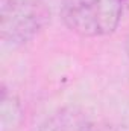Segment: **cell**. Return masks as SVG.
<instances>
[{"mask_svg":"<svg viewBox=\"0 0 129 131\" xmlns=\"http://www.w3.org/2000/svg\"><path fill=\"white\" fill-rule=\"evenodd\" d=\"M122 0H64L62 20L67 28L82 37L112 34L122 18Z\"/></svg>","mask_w":129,"mask_h":131,"instance_id":"6da1fadb","label":"cell"},{"mask_svg":"<svg viewBox=\"0 0 129 131\" xmlns=\"http://www.w3.org/2000/svg\"><path fill=\"white\" fill-rule=\"evenodd\" d=\"M50 23V11L41 0H2L0 35L5 44L23 46Z\"/></svg>","mask_w":129,"mask_h":131,"instance_id":"7a4b0ae2","label":"cell"},{"mask_svg":"<svg viewBox=\"0 0 129 131\" xmlns=\"http://www.w3.org/2000/svg\"><path fill=\"white\" fill-rule=\"evenodd\" d=\"M38 131H102L96 124L78 108H62L47 117Z\"/></svg>","mask_w":129,"mask_h":131,"instance_id":"3957f363","label":"cell"},{"mask_svg":"<svg viewBox=\"0 0 129 131\" xmlns=\"http://www.w3.org/2000/svg\"><path fill=\"white\" fill-rule=\"evenodd\" d=\"M23 113L15 96H9L6 90L2 92V131H14L18 128Z\"/></svg>","mask_w":129,"mask_h":131,"instance_id":"277c9868","label":"cell"},{"mask_svg":"<svg viewBox=\"0 0 129 131\" xmlns=\"http://www.w3.org/2000/svg\"><path fill=\"white\" fill-rule=\"evenodd\" d=\"M122 5H123V11L129 14V0H122Z\"/></svg>","mask_w":129,"mask_h":131,"instance_id":"5b68a950","label":"cell"},{"mask_svg":"<svg viewBox=\"0 0 129 131\" xmlns=\"http://www.w3.org/2000/svg\"><path fill=\"white\" fill-rule=\"evenodd\" d=\"M126 52H128V57H129V35L126 38Z\"/></svg>","mask_w":129,"mask_h":131,"instance_id":"8992f818","label":"cell"},{"mask_svg":"<svg viewBox=\"0 0 129 131\" xmlns=\"http://www.w3.org/2000/svg\"><path fill=\"white\" fill-rule=\"evenodd\" d=\"M102 131H103V130H102Z\"/></svg>","mask_w":129,"mask_h":131,"instance_id":"52a82bcc","label":"cell"}]
</instances>
